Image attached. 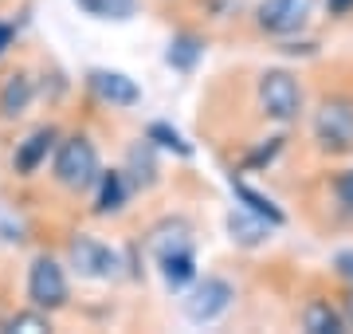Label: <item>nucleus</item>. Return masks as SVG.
Returning <instances> with one entry per match:
<instances>
[{"mask_svg": "<svg viewBox=\"0 0 353 334\" xmlns=\"http://www.w3.org/2000/svg\"><path fill=\"white\" fill-rule=\"evenodd\" d=\"M51 173H55V181H59L63 189H71V193H83V189H90V185L99 181V173H102L94 141L83 138V134H75V138H63L59 146H55Z\"/></svg>", "mask_w": 353, "mask_h": 334, "instance_id": "nucleus-1", "label": "nucleus"}, {"mask_svg": "<svg viewBox=\"0 0 353 334\" xmlns=\"http://www.w3.org/2000/svg\"><path fill=\"white\" fill-rule=\"evenodd\" d=\"M314 141L322 154H353V99L326 95L314 110Z\"/></svg>", "mask_w": 353, "mask_h": 334, "instance_id": "nucleus-2", "label": "nucleus"}, {"mask_svg": "<svg viewBox=\"0 0 353 334\" xmlns=\"http://www.w3.org/2000/svg\"><path fill=\"white\" fill-rule=\"evenodd\" d=\"M255 99H259V110L275 122H294L303 115V87L290 71H263Z\"/></svg>", "mask_w": 353, "mask_h": 334, "instance_id": "nucleus-3", "label": "nucleus"}, {"mask_svg": "<svg viewBox=\"0 0 353 334\" xmlns=\"http://www.w3.org/2000/svg\"><path fill=\"white\" fill-rule=\"evenodd\" d=\"M67 295H71V287H67L63 264L51 256L32 259V268H28V299H32V307L59 311V307H67Z\"/></svg>", "mask_w": 353, "mask_h": 334, "instance_id": "nucleus-4", "label": "nucleus"}, {"mask_svg": "<svg viewBox=\"0 0 353 334\" xmlns=\"http://www.w3.org/2000/svg\"><path fill=\"white\" fill-rule=\"evenodd\" d=\"M318 0H259L255 24L263 28L267 36H294L310 24Z\"/></svg>", "mask_w": 353, "mask_h": 334, "instance_id": "nucleus-5", "label": "nucleus"}, {"mask_svg": "<svg viewBox=\"0 0 353 334\" xmlns=\"http://www.w3.org/2000/svg\"><path fill=\"white\" fill-rule=\"evenodd\" d=\"M232 299H236L232 283L220 279V275H204V279L189 291V299H185V315H189V322H201L204 326V322L220 319V315L232 307Z\"/></svg>", "mask_w": 353, "mask_h": 334, "instance_id": "nucleus-6", "label": "nucleus"}, {"mask_svg": "<svg viewBox=\"0 0 353 334\" xmlns=\"http://www.w3.org/2000/svg\"><path fill=\"white\" fill-rule=\"evenodd\" d=\"M71 268L87 279H110L118 271V256L94 236H75L71 240Z\"/></svg>", "mask_w": 353, "mask_h": 334, "instance_id": "nucleus-7", "label": "nucleus"}, {"mask_svg": "<svg viewBox=\"0 0 353 334\" xmlns=\"http://www.w3.org/2000/svg\"><path fill=\"white\" fill-rule=\"evenodd\" d=\"M87 83H90V90L99 95L102 103H110V106H138L141 103V87L130 75H122V71L94 67V71L87 75Z\"/></svg>", "mask_w": 353, "mask_h": 334, "instance_id": "nucleus-8", "label": "nucleus"}, {"mask_svg": "<svg viewBox=\"0 0 353 334\" xmlns=\"http://www.w3.org/2000/svg\"><path fill=\"white\" fill-rule=\"evenodd\" d=\"M55 150V130L51 126H39L36 134H28L20 146H16V154H12V169L20 173V177H32L43 161H48V154Z\"/></svg>", "mask_w": 353, "mask_h": 334, "instance_id": "nucleus-9", "label": "nucleus"}, {"mask_svg": "<svg viewBox=\"0 0 353 334\" xmlns=\"http://www.w3.org/2000/svg\"><path fill=\"white\" fill-rule=\"evenodd\" d=\"M224 224H228V236H232L240 248H259L267 236H271V228H275L271 220L255 217L252 208H232Z\"/></svg>", "mask_w": 353, "mask_h": 334, "instance_id": "nucleus-10", "label": "nucleus"}, {"mask_svg": "<svg viewBox=\"0 0 353 334\" xmlns=\"http://www.w3.org/2000/svg\"><path fill=\"white\" fill-rule=\"evenodd\" d=\"M36 99V83L28 71H16V75L4 79V87H0V118L4 122H16V118L24 115L28 106Z\"/></svg>", "mask_w": 353, "mask_h": 334, "instance_id": "nucleus-11", "label": "nucleus"}, {"mask_svg": "<svg viewBox=\"0 0 353 334\" xmlns=\"http://www.w3.org/2000/svg\"><path fill=\"white\" fill-rule=\"evenodd\" d=\"M157 268H161V279L169 291H185L196 279V256H192V248H173V252L157 256Z\"/></svg>", "mask_w": 353, "mask_h": 334, "instance_id": "nucleus-12", "label": "nucleus"}, {"mask_svg": "<svg viewBox=\"0 0 353 334\" xmlns=\"http://www.w3.org/2000/svg\"><path fill=\"white\" fill-rule=\"evenodd\" d=\"M126 197H130V185H126V177H122L118 169L99 173V201H94V213H99V217L118 213V208L126 205Z\"/></svg>", "mask_w": 353, "mask_h": 334, "instance_id": "nucleus-13", "label": "nucleus"}, {"mask_svg": "<svg viewBox=\"0 0 353 334\" xmlns=\"http://www.w3.org/2000/svg\"><path fill=\"white\" fill-rule=\"evenodd\" d=\"M201 55H204V39H196V36H173V39H169V52H165V63L173 67V71H185V75H189L192 67L201 63Z\"/></svg>", "mask_w": 353, "mask_h": 334, "instance_id": "nucleus-14", "label": "nucleus"}, {"mask_svg": "<svg viewBox=\"0 0 353 334\" xmlns=\"http://www.w3.org/2000/svg\"><path fill=\"white\" fill-rule=\"evenodd\" d=\"M303 326L310 334H341L345 331V319L330 307L326 299H314V303H306V311H303Z\"/></svg>", "mask_w": 353, "mask_h": 334, "instance_id": "nucleus-15", "label": "nucleus"}, {"mask_svg": "<svg viewBox=\"0 0 353 334\" xmlns=\"http://www.w3.org/2000/svg\"><path fill=\"white\" fill-rule=\"evenodd\" d=\"M232 193L240 197L243 201V208H252L255 217H263V220H271V224H287V217H283V208L275 205V201H271V197H263V193H255L252 185H243V181H236L232 177Z\"/></svg>", "mask_w": 353, "mask_h": 334, "instance_id": "nucleus-16", "label": "nucleus"}, {"mask_svg": "<svg viewBox=\"0 0 353 334\" xmlns=\"http://www.w3.org/2000/svg\"><path fill=\"white\" fill-rule=\"evenodd\" d=\"M75 4L94 20H130V16H138V0H75Z\"/></svg>", "mask_w": 353, "mask_h": 334, "instance_id": "nucleus-17", "label": "nucleus"}, {"mask_svg": "<svg viewBox=\"0 0 353 334\" xmlns=\"http://www.w3.org/2000/svg\"><path fill=\"white\" fill-rule=\"evenodd\" d=\"M130 173H134V185H141V189H150L153 181H157V166H153V146H150V138L130 150Z\"/></svg>", "mask_w": 353, "mask_h": 334, "instance_id": "nucleus-18", "label": "nucleus"}, {"mask_svg": "<svg viewBox=\"0 0 353 334\" xmlns=\"http://www.w3.org/2000/svg\"><path fill=\"white\" fill-rule=\"evenodd\" d=\"M145 138H150L153 146H161V150H173V154H181V157H189V154H192V146L181 138V134L169 126V122H153V126L145 130Z\"/></svg>", "mask_w": 353, "mask_h": 334, "instance_id": "nucleus-19", "label": "nucleus"}, {"mask_svg": "<svg viewBox=\"0 0 353 334\" xmlns=\"http://www.w3.org/2000/svg\"><path fill=\"white\" fill-rule=\"evenodd\" d=\"M4 331H20V334H39V331H51V319H48V311H20V315H12V319L4 322Z\"/></svg>", "mask_w": 353, "mask_h": 334, "instance_id": "nucleus-20", "label": "nucleus"}, {"mask_svg": "<svg viewBox=\"0 0 353 334\" xmlns=\"http://www.w3.org/2000/svg\"><path fill=\"white\" fill-rule=\"evenodd\" d=\"M334 193H338V201L353 213V169H345V173L334 181Z\"/></svg>", "mask_w": 353, "mask_h": 334, "instance_id": "nucleus-21", "label": "nucleus"}, {"mask_svg": "<svg viewBox=\"0 0 353 334\" xmlns=\"http://www.w3.org/2000/svg\"><path fill=\"white\" fill-rule=\"evenodd\" d=\"M279 150H283V138H271V146H263L259 154H252V157H248V166H263V161H267V166H271V161H275V154H279Z\"/></svg>", "mask_w": 353, "mask_h": 334, "instance_id": "nucleus-22", "label": "nucleus"}, {"mask_svg": "<svg viewBox=\"0 0 353 334\" xmlns=\"http://www.w3.org/2000/svg\"><path fill=\"white\" fill-rule=\"evenodd\" d=\"M334 268H338L341 279L353 283V252H338V256H334Z\"/></svg>", "mask_w": 353, "mask_h": 334, "instance_id": "nucleus-23", "label": "nucleus"}, {"mask_svg": "<svg viewBox=\"0 0 353 334\" xmlns=\"http://www.w3.org/2000/svg\"><path fill=\"white\" fill-rule=\"evenodd\" d=\"M330 16H350L353 12V0H326Z\"/></svg>", "mask_w": 353, "mask_h": 334, "instance_id": "nucleus-24", "label": "nucleus"}, {"mask_svg": "<svg viewBox=\"0 0 353 334\" xmlns=\"http://www.w3.org/2000/svg\"><path fill=\"white\" fill-rule=\"evenodd\" d=\"M12 39H16V28L12 24H0V55L12 48Z\"/></svg>", "mask_w": 353, "mask_h": 334, "instance_id": "nucleus-25", "label": "nucleus"}, {"mask_svg": "<svg viewBox=\"0 0 353 334\" xmlns=\"http://www.w3.org/2000/svg\"><path fill=\"white\" fill-rule=\"evenodd\" d=\"M345 319L353 322V291H350V295H345Z\"/></svg>", "mask_w": 353, "mask_h": 334, "instance_id": "nucleus-26", "label": "nucleus"}]
</instances>
